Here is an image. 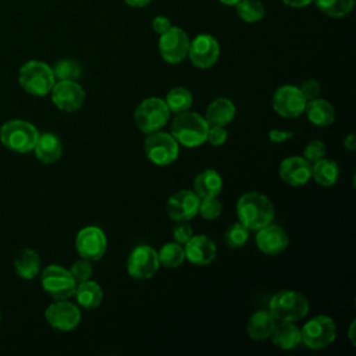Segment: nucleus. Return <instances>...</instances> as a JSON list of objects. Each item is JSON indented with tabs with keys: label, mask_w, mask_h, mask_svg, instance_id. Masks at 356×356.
I'll use <instances>...</instances> for the list:
<instances>
[{
	"label": "nucleus",
	"mask_w": 356,
	"mask_h": 356,
	"mask_svg": "<svg viewBox=\"0 0 356 356\" xmlns=\"http://www.w3.org/2000/svg\"><path fill=\"white\" fill-rule=\"evenodd\" d=\"M238 221L246 228L257 231L273 222L275 211L273 202L260 192H246L236 202Z\"/></svg>",
	"instance_id": "obj_1"
},
{
	"label": "nucleus",
	"mask_w": 356,
	"mask_h": 356,
	"mask_svg": "<svg viewBox=\"0 0 356 356\" xmlns=\"http://www.w3.org/2000/svg\"><path fill=\"white\" fill-rule=\"evenodd\" d=\"M207 131L209 125L204 117L188 110L175 114L170 128V134L174 136L178 145L189 149L202 146L206 142Z\"/></svg>",
	"instance_id": "obj_2"
},
{
	"label": "nucleus",
	"mask_w": 356,
	"mask_h": 356,
	"mask_svg": "<svg viewBox=\"0 0 356 356\" xmlns=\"http://www.w3.org/2000/svg\"><path fill=\"white\" fill-rule=\"evenodd\" d=\"M268 312L277 321L295 323L307 314L309 300L299 291L282 289L270 299Z\"/></svg>",
	"instance_id": "obj_3"
},
{
	"label": "nucleus",
	"mask_w": 356,
	"mask_h": 356,
	"mask_svg": "<svg viewBox=\"0 0 356 356\" xmlns=\"http://www.w3.org/2000/svg\"><path fill=\"white\" fill-rule=\"evenodd\" d=\"M18 82L26 93L46 96L50 93L56 78L49 64L39 60H31L19 68Z\"/></svg>",
	"instance_id": "obj_4"
},
{
	"label": "nucleus",
	"mask_w": 356,
	"mask_h": 356,
	"mask_svg": "<svg viewBox=\"0 0 356 356\" xmlns=\"http://www.w3.org/2000/svg\"><path fill=\"white\" fill-rule=\"evenodd\" d=\"M39 131L25 120H10L0 128V142L7 149L17 153H28L33 150Z\"/></svg>",
	"instance_id": "obj_5"
},
{
	"label": "nucleus",
	"mask_w": 356,
	"mask_h": 356,
	"mask_svg": "<svg viewBox=\"0 0 356 356\" xmlns=\"http://www.w3.org/2000/svg\"><path fill=\"white\" fill-rule=\"evenodd\" d=\"M170 108L161 97H146L143 99L134 111V120L138 129L143 134H152L160 131L167 125L170 120Z\"/></svg>",
	"instance_id": "obj_6"
},
{
	"label": "nucleus",
	"mask_w": 356,
	"mask_h": 356,
	"mask_svg": "<svg viewBox=\"0 0 356 356\" xmlns=\"http://www.w3.org/2000/svg\"><path fill=\"white\" fill-rule=\"evenodd\" d=\"M300 338L302 343L309 349H324L335 341L337 324L330 316H314L300 328Z\"/></svg>",
	"instance_id": "obj_7"
},
{
	"label": "nucleus",
	"mask_w": 356,
	"mask_h": 356,
	"mask_svg": "<svg viewBox=\"0 0 356 356\" xmlns=\"http://www.w3.org/2000/svg\"><path fill=\"white\" fill-rule=\"evenodd\" d=\"M146 157L156 165L164 167L172 164L179 154V145L171 134L164 131H154L147 134L143 142Z\"/></svg>",
	"instance_id": "obj_8"
},
{
	"label": "nucleus",
	"mask_w": 356,
	"mask_h": 356,
	"mask_svg": "<svg viewBox=\"0 0 356 356\" xmlns=\"http://www.w3.org/2000/svg\"><path fill=\"white\" fill-rule=\"evenodd\" d=\"M40 284L46 293H49L54 300L70 299L74 296L76 281L71 275L70 270L58 264H50L44 267L40 274Z\"/></svg>",
	"instance_id": "obj_9"
},
{
	"label": "nucleus",
	"mask_w": 356,
	"mask_h": 356,
	"mask_svg": "<svg viewBox=\"0 0 356 356\" xmlns=\"http://www.w3.org/2000/svg\"><path fill=\"white\" fill-rule=\"evenodd\" d=\"M160 267L157 250L150 245H138L132 249L127 260L128 275L134 280H149Z\"/></svg>",
	"instance_id": "obj_10"
},
{
	"label": "nucleus",
	"mask_w": 356,
	"mask_h": 356,
	"mask_svg": "<svg viewBox=\"0 0 356 356\" xmlns=\"http://www.w3.org/2000/svg\"><path fill=\"white\" fill-rule=\"evenodd\" d=\"M189 38L186 32L171 25L164 33L159 35V51L161 58L168 64H179L188 57Z\"/></svg>",
	"instance_id": "obj_11"
},
{
	"label": "nucleus",
	"mask_w": 356,
	"mask_h": 356,
	"mask_svg": "<svg viewBox=\"0 0 356 356\" xmlns=\"http://www.w3.org/2000/svg\"><path fill=\"white\" fill-rule=\"evenodd\" d=\"M75 249L82 259L89 261L100 260L107 249L104 231L96 225L83 227L75 236Z\"/></svg>",
	"instance_id": "obj_12"
},
{
	"label": "nucleus",
	"mask_w": 356,
	"mask_h": 356,
	"mask_svg": "<svg viewBox=\"0 0 356 356\" xmlns=\"http://www.w3.org/2000/svg\"><path fill=\"white\" fill-rule=\"evenodd\" d=\"M220 57V44L213 35L199 33L189 42V61L200 70L213 67Z\"/></svg>",
	"instance_id": "obj_13"
},
{
	"label": "nucleus",
	"mask_w": 356,
	"mask_h": 356,
	"mask_svg": "<svg viewBox=\"0 0 356 356\" xmlns=\"http://www.w3.org/2000/svg\"><path fill=\"white\" fill-rule=\"evenodd\" d=\"M307 100L302 95L299 86L282 85L275 89L273 95V108L284 118L299 117L306 107Z\"/></svg>",
	"instance_id": "obj_14"
},
{
	"label": "nucleus",
	"mask_w": 356,
	"mask_h": 356,
	"mask_svg": "<svg viewBox=\"0 0 356 356\" xmlns=\"http://www.w3.org/2000/svg\"><path fill=\"white\" fill-rule=\"evenodd\" d=\"M53 104L65 113L79 110L85 103V90L76 81H57L50 90Z\"/></svg>",
	"instance_id": "obj_15"
},
{
	"label": "nucleus",
	"mask_w": 356,
	"mask_h": 356,
	"mask_svg": "<svg viewBox=\"0 0 356 356\" xmlns=\"http://www.w3.org/2000/svg\"><path fill=\"white\" fill-rule=\"evenodd\" d=\"M81 317L79 307L67 299L53 302L44 312V318L49 325L60 331L75 330L81 323Z\"/></svg>",
	"instance_id": "obj_16"
},
{
	"label": "nucleus",
	"mask_w": 356,
	"mask_h": 356,
	"mask_svg": "<svg viewBox=\"0 0 356 356\" xmlns=\"http://www.w3.org/2000/svg\"><path fill=\"white\" fill-rule=\"evenodd\" d=\"M200 197L189 189H181L172 193L165 203L167 216L178 222V221H189L197 216Z\"/></svg>",
	"instance_id": "obj_17"
},
{
	"label": "nucleus",
	"mask_w": 356,
	"mask_h": 356,
	"mask_svg": "<svg viewBox=\"0 0 356 356\" xmlns=\"http://www.w3.org/2000/svg\"><path fill=\"white\" fill-rule=\"evenodd\" d=\"M289 245V236L286 231L277 224H267L266 227L257 229L256 246L267 256H277L282 253Z\"/></svg>",
	"instance_id": "obj_18"
},
{
	"label": "nucleus",
	"mask_w": 356,
	"mask_h": 356,
	"mask_svg": "<svg viewBox=\"0 0 356 356\" xmlns=\"http://www.w3.org/2000/svg\"><path fill=\"white\" fill-rule=\"evenodd\" d=\"M278 174L289 186H302L312 178V164L303 156H289L281 161Z\"/></svg>",
	"instance_id": "obj_19"
},
{
	"label": "nucleus",
	"mask_w": 356,
	"mask_h": 356,
	"mask_svg": "<svg viewBox=\"0 0 356 356\" xmlns=\"http://www.w3.org/2000/svg\"><path fill=\"white\" fill-rule=\"evenodd\" d=\"M185 259L195 266L203 267L210 264L217 256L216 243L206 235H192L191 239L184 243Z\"/></svg>",
	"instance_id": "obj_20"
},
{
	"label": "nucleus",
	"mask_w": 356,
	"mask_h": 356,
	"mask_svg": "<svg viewBox=\"0 0 356 356\" xmlns=\"http://www.w3.org/2000/svg\"><path fill=\"white\" fill-rule=\"evenodd\" d=\"M236 107L228 97L214 99L206 108L204 120L209 127H227L235 117Z\"/></svg>",
	"instance_id": "obj_21"
},
{
	"label": "nucleus",
	"mask_w": 356,
	"mask_h": 356,
	"mask_svg": "<svg viewBox=\"0 0 356 356\" xmlns=\"http://www.w3.org/2000/svg\"><path fill=\"white\" fill-rule=\"evenodd\" d=\"M35 156L44 164L56 163L63 153V145L60 138L53 132H42L35 143Z\"/></svg>",
	"instance_id": "obj_22"
},
{
	"label": "nucleus",
	"mask_w": 356,
	"mask_h": 356,
	"mask_svg": "<svg viewBox=\"0 0 356 356\" xmlns=\"http://www.w3.org/2000/svg\"><path fill=\"white\" fill-rule=\"evenodd\" d=\"M222 177L211 168H206L195 177L193 192L200 197H217L222 192Z\"/></svg>",
	"instance_id": "obj_23"
},
{
	"label": "nucleus",
	"mask_w": 356,
	"mask_h": 356,
	"mask_svg": "<svg viewBox=\"0 0 356 356\" xmlns=\"http://www.w3.org/2000/svg\"><path fill=\"white\" fill-rule=\"evenodd\" d=\"M270 339L277 348L282 350H291L302 343L300 328L295 325L292 321L275 323V327L270 335Z\"/></svg>",
	"instance_id": "obj_24"
},
{
	"label": "nucleus",
	"mask_w": 356,
	"mask_h": 356,
	"mask_svg": "<svg viewBox=\"0 0 356 356\" xmlns=\"http://www.w3.org/2000/svg\"><path fill=\"white\" fill-rule=\"evenodd\" d=\"M307 120L317 127H330L335 121V110L332 104L321 97L307 100L305 111Z\"/></svg>",
	"instance_id": "obj_25"
},
{
	"label": "nucleus",
	"mask_w": 356,
	"mask_h": 356,
	"mask_svg": "<svg viewBox=\"0 0 356 356\" xmlns=\"http://www.w3.org/2000/svg\"><path fill=\"white\" fill-rule=\"evenodd\" d=\"M277 320L268 310L254 312L246 324V332L253 341H264L270 338Z\"/></svg>",
	"instance_id": "obj_26"
},
{
	"label": "nucleus",
	"mask_w": 356,
	"mask_h": 356,
	"mask_svg": "<svg viewBox=\"0 0 356 356\" xmlns=\"http://www.w3.org/2000/svg\"><path fill=\"white\" fill-rule=\"evenodd\" d=\"M40 256L36 250L25 248L14 259V270L22 280H33L40 271Z\"/></svg>",
	"instance_id": "obj_27"
},
{
	"label": "nucleus",
	"mask_w": 356,
	"mask_h": 356,
	"mask_svg": "<svg viewBox=\"0 0 356 356\" xmlns=\"http://www.w3.org/2000/svg\"><path fill=\"white\" fill-rule=\"evenodd\" d=\"M74 296L81 307L86 310H93L97 306H100L103 300V289L96 281L88 280L76 284Z\"/></svg>",
	"instance_id": "obj_28"
},
{
	"label": "nucleus",
	"mask_w": 356,
	"mask_h": 356,
	"mask_svg": "<svg viewBox=\"0 0 356 356\" xmlns=\"http://www.w3.org/2000/svg\"><path fill=\"white\" fill-rule=\"evenodd\" d=\"M312 178L321 186H332L339 178V167L334 160L324 157L312 164Z\"/></svg>",
	"instance_id": "obj_29"
},
{
	"label": "nucleus",
	"mask_w": 356,
	"mask_h": 356,
	"mask_svg": "<svg viewBox=\"0 0 356 356\" xmlns=\"http://www.w3.org/2000/svg\"><path fill=\"white\" fill-rule=\"evenodd\" d=\"M236 15L246 24H254L266 17V7L260 0H241L235 6Z\"/></svg>",
	"instance_id": "obj_30"
},
{
	"label": "nucleus",
	"mask_w": 356,
	"mask_h": 356,
	"mask_svg": "<svg viewBox=\"0 0 356 356\" xmlns=\"http://www.w3.org/2000/svg\"><path fill=\"white\" fill-rule=\"evenodd\" d=\"M164 102L171 113L178 114L191 108L193 103V96L186 88L175 86L167 92Z\"/></svg>",
	"instance_id": "obj_31"
},
{
	"label": "nucleus",
	"mask_w": 356,
	"mask_h": 356,
	"mask_svg": "<svg viewBox=\"0 0 356 356\" xmlns=\"http://www.w3.org/2000/svg\"><path fill=\"white\" fill-rule=\"evenodd\" d=\"M157 254L160 266L165 268H177L185 261L184 246L181 243H177L175 241L164 243L157 252Z\"/></svg>",
	"instance_id": "obj_32"
},
{
	"label": "nucleus",
	"mask_w": 356,
	"mask_h": 356,
	"mask_svg": "<svg viewBox=\"0 0 356 356\" xmlns=\"http://www.w3.org/2000/svg\"><path fill=\"white\" fill-rule=\"evenodd\" d=\"M316 7L330 18H343L355 7V0H313Z\"/></svg>",
	"instance_id": "obj_33"
},
{
	"label": "nucleus",
	"mask_w": 356,
	"mask_h": 356,
	"mask_svg": "<svg viewBox=\"0 0 356 356\" xmlns=\"http://www.w3.org/2000/svg\"><path fill=\"white\" fill-rule=\"evenodd\" d=\"M51 70L57 81H76L82 75L81 65L71 58L58 60Z\"/></svg>",
	"instance_id": "obj_34"
},
{
	"label": "nucleus",
	"mask_w": 356,
	"mask_h": 356,
	"mask_svg": "<svg viewBox=\"0 0 356 356\" xmlns=\"http://www.w3.org/2000/svg\"><path fill=\"white\" fill-rule=\"evenodd\" d=\"M249 228H246L242 222L236 221L232 222L224 232V241L225 245L231 249H238L242 248L248 239H249Z\"/></svg>",
	"instance_id": "obj_35"
},
{
	"label": "nucleus",
	"mask_w": 356,
	"mask_h": 356,
	"mask_svg": "<svg viewBox=\"0 0 356 356\" xmlns=\"http://www.w3.org/2000/svg\"><path fill=\"white\" fill-rule=\"evenodd\" d=\"M222 211V204L217 197H203L199 203V211L200 217L204 220H216L220 217Z\"/></svg>",
	"instance_id": "obj_36"
},
{
	"label": "nucleus",
	"mask_w": 356,
	"mask_h": 356,
	"mask_svg": "<svg viewBox=\"0 0 356 356\" xmlns=\"http://www.w3.org/2000/svg\"><path fill=\"white\" fill-rule=\"evenodd\" d=\"M327 154V147L325 143L320 139H312L303 149V157L310 163H316L321 159H324Z\"/></svg>",
	"instance_id": "obj_37"
},
{
	"label": "nucleus",
	"mask_w": 356,
	"mask_h": 356,
	"mask_svg": "<svg viewBox=\"0 0 356 356\" xmlns=\"http://www.w3.org/2000/svg\"><path fill=\"white\" fill-rule=\"evenodd\" d=\"M90 263H92V261H89V260L81 257L79 260H76V261L71 266L70 273H71V275L74 277V280L76 281V284L83 282V281H88V280L92 278V275H93V267H92Z\"/></svg>",
	"instance_id": "obj_38"
},
{
	"label": "nucleus",
	"mask_w": 356,
	"mask_h": 356,
	"mask_svg": "<svg viewBox=\"0 0 356 356\" xmlns=\"http://www.w3.org/2000/svg\"><path fill=\"white\" fill-rule=\"evenodd\" d=\"M192 235H193V229H192V227L188 224V221H178L177 225H175L174 229H172V238H174V241H175L177 243H181V245L186 243V242L191 239Z\"/></svg>",
	"instance_id": "obj_39"
},
{
	"label": "nucleus",
	"mask_w": 356,
	"mask_h": 356,
	"mask_svg": "<svg viewBox=\"0 0 356 356\" xmlns=\"http://www.w3.org/2000/svg\"><path fill=\"white\" fill-rule=\"evenodd\" d=\"M228 139V132L225 127H209L206 142L213 146H222Z\"/></svg>",
	"instance_id": "obj_40"
},
{
	"label": "nucleus",
	"mask_w": 356,
	"mask_h": 356,
	"mask_svg": "<svg viewBox=\"0 0 356 356\" xmlns=\"http://www.w3.org/2000/svg\"><path fill=\"white\" fill-rule=\"evenodd\" d=\"M299 89H300V92H302V95L305 96L306 100H312V99L318 97L320 90H321V86H320V83H318L317 79L310 78V79L303 81L302 85L299 86Z\"/></svg>",
	"instance_id": "obj_41"
},
{
	"label": "nucleus",
	"mask_w": 356,
	"mask_h": 356,
	"mask_svg": "<svg viewBox=\"0 0 356 356\" xmlns=\"http://www.w3.org/2000/svg\"><path fill=\"white\" fill-rule=\"evenodd\" d=\"M171 21L170 18H167L165 15H157L152 19V29L153 32H156L157 35H161L164 33L167 29L171 28Z\"/></svg>",
	"instance_id": "obj_42"
},
{
	"label": "nucleus",
	"mask_w": 356,
	"mask_h": 356,
	"mask_svg": "<svg viewBox=\"0 0 356 356\" xmlns=\"http://www.w3.org/2000/svg\"><path fill=\"white\" fill-rule=\"evenodd\" d=\"M291 138H293L292 131H284V129H277V128H273L268 131V139L273 143H282Z\"/></svg>",
	"instance_id": "obj_43"
},
{
	"label": "nucleus",
	"mask_w": 356,
	"mask_h": 356,
	"mask_svg": "<svg viewBox=\"0 0 356 356\" xmlns=\"http://www.w3.org/2000/svg\"><path fill=\"white\" fill-rule=\"evenodd\" d=\"M281 1L291 8H305L313 3V0H281Z\"/></svg>",
	"instance_id": "obj_44"
},
{
	"label": "nucleus",
	"mask_w": 356,
	"mask_h": 356,
	"mask_svg": "<svg viewBox=\"0 0 356 356\" xmlns=\"http://www.w3.org/2000/svg\"><path fill=\"white\" fill-rule=\"evenodd\" d=\"M152 0H124V3L132 8H143L150 4Z\"/></svg>",
	"instance_id": "obj_45"
},
{
	"label": "nucleus",
	"mask_w": 356,
	"mask_h": 356,
	"mask_svg": "<svg viewBox=\"0 0 356 356\" xmlns=\"http://www.w3.org/2000/svg\"><path fill=\"white\" fill-rule=\"evenodd\" d=\"M343 146L345 149L353 152L356 149V145H355V135L353 134H349L345 139H343Z\"/></svg>",
	"instance_id": "obj_46"
},
{
	"label": "nucleus",
	"mask_w": 356,
	"mask_h": 356,
	"mask_svg": "<svg viewBox=\"0 0 356 356\" xmlns=\"http://www.w3.org/2000/svg\"><path fill=\"white\" fill-rule=\"evenodd\" d=\"M348 337L350 339V343L355 345L356 341H355V321L350 323V327H349V331H348Z\"/></svg>",
	"instance_id": "obj_47"
},
{
	"label": "nucleus",
	"mask_w": 356,
	"mask_h": 356,
	"mask_svg": "<svg viewBox=\"0 0 356 356\" xmlns=\"http://www.w3.org/2000/svg\"><path fill=\"white\" fill-rule=\"evenodd\" d=\"M221 4H224V6H228V7H234L238 1H241V0H218Z\"/></svg>",
	"instance_id": "obj_48"
}]
</instances>
